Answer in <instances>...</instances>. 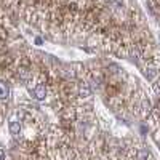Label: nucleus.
<instances>
[{
    "instance_id": "f257e3e1",
    "label": "nucleus",
    "mask_w": 160,
    "mask_h": 160,
    "mask_svg": "<svg viewBox=\"0 0 160 160\" xmlns=\"http://www.w3.org/2000/svg\"><path fill=\"white\" fill-rule=\"evenodd\" d=\"M32 95H34V98H35L37 101H43V99L47 98V87H45L43 83H38V85L34 88Z\"/></svg>"
},
{
    "instance_id": "f03ea898",
    "label": "nucleus",
    "mask_w": 160,
    "mask_h": 160,
    "mask_svg": "<svg viewBox=\"0 0 160 160\" xmlns=\"http://www.w3.org/2000/svg\"><path fill=\"white\" fill-rule=\"evenodd\" d=\"M10 133L15 135V136H18L21 133V123L18 122V120H11L10 122Z\"/></svg>"
},
{
    "instance_id": "7ed1b4c3",
    "label": "nucleus",
    "mask_w": 160,
    "mask_h": 160,
    "mask_svg": "<svg viewBox=\"0 0 160 160\" xmlns=\"http://www.w3.org/2000/svg\"><path fill=\"white\" fill-rule=\"evenodd\" d=\"M10 95V88L5 82H0V99H7Z\"/></svg>"
},
{
    "instance_id": "20e7f679",
    "label": "nucleus",
    "mask_w": 160,
    "mask_h": 160,
    "mask_svg": "<svg viewBox=\"0 0 160 160\" xmlns=\"http://www.w3.org/2000/svg\"><path fill=\"white\" fill-rule=\"evenodd\" d=\"M18 77H19L21 80H28V78L31 77V71L26 69V68H21V69L18 71Z\"/></svg>"
},
{
    "instance_id": "39448f33",
    "label": "nucleus",
    "mask_w": 160,
    "mask_h": 160,
    "mask_svg": "<svg viewBox=\"0 0 160 160\" xmlns=\"http://www.w3.org/2000/svg\"><path fill=\"white\" fill-rule=\"evenodd\" d=\"M90 93H91V90H90L88 85H83L82 88H80V96H82V98H88Z\"/></svg>"
},
{
    "instance_id": "423d86ee",
    "label": "nucleus",
    "mask_w": 160,
    "mask_h": 160,
    "mask_svg": "<svg viewBox=\"0 0 160 160\" xmlns=\"http://www.w3.org/2000/svg\"><path fill=\"white\" fill-rule=\"evenodd\" d=\"M149 157V151H139L138 152V160H146Z\"/></svg>"
},
{
    "instance_id": "0eeeda50",
    "label": "nucleus",
    "mask_w": 160,
    "mask_h": 160,
    "mask_svg": "<svg viewBox=\"0 0 160 160\" xmlns=\"http://www.w3.org/2000/svg\"><path fill=\"white\" fill-rule=\"evenodd\" d=\"M3 158H5V154H3L2 149H0V160H3Z\"/></svg>"
},
{
    "instance_id": "6e6552de",
    "label": "nucleus",
    "mask_w": 160,
    "mask_h": 160,
    "mask_svg": "<svg viewBox=\"0 0 160 160\" xmlns=\"http://www.w3.org/2000/svg\"><path fill=\"white\" fill-rule=\"evenodd\" d=\"M155 87H157V88L160 90V80H158V82H157V85H155Z\"/></svg>"
}]
</instances>
